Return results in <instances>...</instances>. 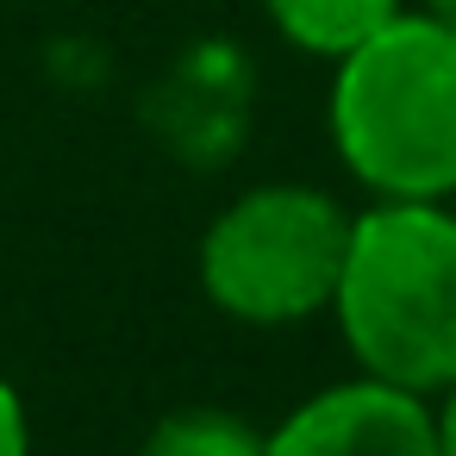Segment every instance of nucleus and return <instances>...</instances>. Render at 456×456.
I'll use <instances>...</instances> for the list:
<instances>
[{"instance_id":"f257e3e1","label":"nucleus","mask_w":456,"mask_h":456,"mask_svg":"<svg viewBox=\"0 0 456 456\" xmlns=\"http://www.w3.org/2000/svg\"><path fill=\"white\" fill-rule=\"evenodd\" d=\"M338 338L356 375L406 394L456 381V213L444 200H375L350 213L331 288Z\"/></svg>"},{"instance_id":"f03ea898","label":"nucleus","mask_w":456,"mask_h":456,"mask_svg":"<svg viewBox=\"0 0 456 456\" xmlns=\"http://www.w3.org/2000/svg\"><path fill=\"white\" fill-rule=\"evenodd\" d=\"M331 151L375 200L456 194V32L425 7L331 63Z\"/></svg>"},{"instance_id":"7ed1b4c3","label":"nucleus","mask_w":456,"mask_h":456,"mask_svg":"<svg viewBox=\"0 0 456 456\" xmlns=\"http://www.w3.org/2000/svg\"><path fill=\"white\" fill-rule=\"evenodd\" d=\"M350 213L306 182H263L238 194L200 238V294L238 325H300L331 313Z\"/></svg>"},{"instance_id":"20e7f679","label":"nucleus","mask_w":456,"mask_h":456,"mask_svg":"<svg viewBox=\"0 0 456 456\" xmlns=\"http://www.w3.org/2000/svg\"><path fill=\"white\" fill-rule=\"evenodd\" d=\"M263 456H437L431 400L356 375L300 400L263 437Z\"/></svg>"},{"instance_id":"39448f33","label":"nucleus","mask_w":456,"mask_h":456,"mask_svg":"<svg viewBox=\"0 0 456 456\" xmlns=\"http://www.w3.org/2000/svg\"><path fill=\"white\" fill-rule=\"evenodd\" d=\"M263 13L281 45H294L300 57L338 63L356 45H369L387 20H400L406 0H263Z\"/></svg>"},{"instance_id":"423d86ee","label":"nucleus","mask_w":456,"mask_h":456,"mask_svg":"<svg viewBox=\"0 0 456 456\" xmlns=\"http://www.w3.org/2000/svg\"><path fill=\"white\" fill-rule=\"evenodd\" d=\"M138 456H263V431L225 406H182L151 425Z\"/></svg>"},{"instance_id":"0eeeda50","label":"nucleus","mask_w":456,"mask_h":456,"mask_svg":"<svg viewBox=\"0 0 456 456\" xmlns=\"http://www.w3.org/2000/svg\"><path fill=\"white\" fill-rule=\"evenodd\" d=\"M0 456H32V419H26V394L0 375Z\"/></svg>"},{"instance_id":"6e6552de","label":"nucleus","mask_w":456,"mask_h":456,"mask_svg":"<svg viewBox=\"0 0 456 456\" xmlns=\"http://www.w3.org/2000/svg\"><path fill=\"white\" fill-rule=\"evenodd\" d=\"M431 437H437V456H456V381L437 387V406H431Z\"/></svg>"},{"instance_id":"1a4fd4ad","label":"nucleus","mask_w":456,"mask_h":456,"mask_svg":"<svg viewBox=\"0 0 456 456\" xmlns=\"http://www.w3.org/2000/svg\"><path fill=\"white\" fill-rule=\"evenodd\" d=\"M425 13H431V20H444V26L456 32V0H425Z\"/></svg>"}]
</instances>
